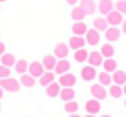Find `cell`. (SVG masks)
<instances>
[{"instance_id":"d6986e66","label":"cell","mask_w":126,"mask_h":117,"mask_svg":"<svg viewBox=\"0 0 126 117\" xmlns=\"http://www.w3.org/2000/svg\"><path fill=\"white\" fill-rule=\"evenodd\" d=\"M57 62L58 61L55 58V57H53V55H46L43 58V60H42V65H43V67L46 70L51 71V70H53L55 67Z\"/></svg>"},{"instance_id":"52a82bcc","label":"cell","mask_w":126,"mask_h":117,"mask_svg":"<svg viewBox=\"0 0 126 117\" xmlns=\"http://www.w3.org/2000/svg\"><path fill=\"white\" fill-rule=\"evenodd\" d=\"M100 39H101L100 33H98V31L95 30V29H90V30H87L86 34H85V41L92 46L98 44Z\"/></svg>"},{"instance_id":"44dd1931","label":"cell","mask_w":126,"mask_h":117,"mask_svg":"<svg viewBox=\"0 0 126 117\" xmlns=\"http://www.w3.org/2000/svg\"><path fill=\"white\" fill-rule=\"evenodd\" d=\"M40 85L41 86H48V85H50L51 83L54 82V73H52V72H44L43 75L40 77Z\"/></svg>"},{"instance_id":"f35d334b","label":"cell","mask_w":126,"mask_h":117,"mask_svg":"<svg viewBox=\"0 0 126 117\" xmlns=\"http://www.w3.org/2000/svg\"><path fill=\"white\" fill-rule=\"evenodd\" d=\"M69 117H81L80 115H78V114H71Z\"/></svg>"},{"instance_id":"5b68a950","label":"cell","mask_w":126,"mask_h":117,"mask_svg":"<svg viewBox=\"0 0 126 117\" xmlns=\"http://www.w3.org/2000/svg\"><path fill=\"white\" fill-rule=\"evenodd\" d=\"M91 94L95 100H105L106 98V91H105L104 86L101 84H93L91 86Z\"/></svg>"},{"instance_id":"836d02e7","label":"cell","mask_w":126,"mask_h":117,"mask_svg":"<svg viewBox=\"0 0 126 117\" xmlns=\"http://www.w3.org/2000/svg\"><path fill=\"white\" fill-rule=\"evenodd\" d=\"M11 74L10 67H7L4 65H0V80L1 78H7L9 77Z\"/></svg>"},{"instance_id":"f546056e","label":"cell","mask_w":126,"mask_h":117,"mask_svg":"<svg viewBox=\"0 0 126 117\" xmlns=\"http://www.w3.org/2000/svg\"><path fill=\"white\" fill-rule=\"evenodd\" d=\"M98 81H100V84L103 86H109L112 83V76L110 75L107 72H101L98 74Z\"/></svg>"},{"instance_id":"83f0119b","label":"cell","mask_w":126,"mask_h":117,"mask_svg":"<svg viewBox=\"0 0 126 117\" xmlns=\"http://www.w3.org/2000/svg\"><path fill=\"white\" fill-rule=\"evenodd\" d=\"M87 58H89V52L85 49H79L74 53V58L79 63H83L85 61H87Z\"/></svg>"},{"instance_id":"3957f363","label":"cell","mask_w":126,"mask_h":117,"mask_svg":"<svg viewBox=\"0 0 126 117\" xmlns=\"http://www.w3.org/2000/svg\"><path fill=\"white\" fill-rule=\"evenodd\" d=\"M76 83V77L72 73L62 74L59 77V84L63 87H73Z\"/></svg>"},{"instance_id":"cb8c5ba5","label":"cell","mask_w":126,"mask_h":117,"mask_svg":"<svg viewBox=\"0 0 126 117\" xmlns=\"http://www.w3.org/2000/svg\"><path fill=\"white\" fill-rule=\"evenodd\" d=\"M93 26L94 29L97 30L98 32L100 31H106V29L109 28V23H107L106 19H104V18H96L93 21Z\"/></svg>"},{"instance_id":"5bb4252c","label":"cell","mask_w":126,"mask_h":117,"mask_svg":"<svg viewBox=\"0 0 126 117\" xmlns=\"http://www.w3.org/2000/svg\"><path fill=\"white\" fill-rule=\"evenodd\" d=\"M80 7L86 15H94L96 11V4L93 0H81Z\"/></svg>"},{"instance_id":"4316f807","label":"cell","mask_w":126,"mask_h":117,"mask_svg":"<svg viewBox=\"0 0 126 117\" xmlns=\"http://www.w3.org/2000/svg\"><path fill=\"white\" fill-rule=\"evenodd\" d=\"M20 83L26 87H33L35 85V78L30 74H22L20 78Z\"/></svg>"},{"instance_id":"484cf974","label":"cell","mask_w":126,"mask_h":117,"mask_svg":"<svg viewBox=\"0 0 126 117\" xmlns=\"http://www.w3.org/2000/svg\"><path fill=\"white\" fill-rule=\"evenodd\" d=\"M85 15H86V13L84 12V10H83L80 6L75 7L71 12V18L74 20V21H82V20L85 18Z\"/></svg>"},{"instance_id":"d4e9b609","label":"cell","mask_w":126,"mask_h":117,"mask_svg":"<svg viewBox=\"0 0 126 117\" xmlns=\"http://www.w3.org/2000/svg\"><path fill=\"white\" fill-rule=\"evenodd\" d=\"M114 53H115V49L110 43L104 44V45H102V48H101V54H102L103 58H111L114 55Z\"/></svg>"},{"instance_id":"4dcf8cb0","label":"cell","mask_w":126,"mask_h":117,"mask_svg":"<svg viewBox=\"0 0 126 117\" xmlns=\"http://www.w3.org/2000/svg\"><path fill=\"white\" fill-rule=\"evenodd\" d=\"M110 94H111V96L114 98H120L121 96L123 95V88L121 87V85L114 84L110 87Z\"/></svg>"},{"instance_id":"7c38bea8","label":"cell","mask_w":126,"mask_h":117,"mask_svg":"<svg viewBox=\"0 0 126 117\" xmlns=\"http://www.w3.org/2000/svg\"><path fill=\"white\" fill-rule=\"evenodd\" d=\"M70 69H71L70 62L66 60H64V58H62V60H60L57 62V65H55V67H54V71L57 74L62 75V74L67 73V72L70 71Z\"/></svg>"},{"instance_id":"30bf717a","label":"cell","mask_w":126,"mask_h":117,"mask_svg":"<svg viewBox=\"0 0 126 117\" xmlns=\"http://www.w3.org/2000/svg\"><path fill=\"white\" fill-rule=\"evenodd\" d=\"M86 41L83 37H79V35H74L69 40V46L73 50H79V49H83V46L85 45Z\"/></svg>"},{"instance_id":"e575fe53","label":"cell","mask_w":126,"mask_h":117,"mask_svg":"<svg viewBox=\"0 0 126 117\" xmlns=\"http://www.w3.org/2000/svg\"><path fill=\"white\" fill-rule=\"evenodd\" d=\"M4 52H6V45H4V43L0 42V55L4 54Z\"/></svg>"},{"instance_id":"2e32d148","label":"cell","mask_w":126,"mask_h":117,"mask_svg":"<svg viewBox=\"0 0 126 117\" xmlns=\"http://www.w3.org/2000/svg\"><path fill=\"white\" fill-rule=\"evenodd\" d=\"M60 92H61V85L57 82H53L51 83L50 85L47 86L46 89V93L49 97H57L58 95H60Z\"/></svg>"},{"instance_id":"8d00e7d4","label":"cell","mask_w":126,"mask_h":117,"mask_svg":"<svg viewBox=\"0 0 126 117\" xmlns=\"http://www.w3.org/2000/svg\"><path fill=\"white\" fill-rule=\"evenodd\" d=\"M79 0H66V2L70 4V6H74V4L78 3Z\"/></svg>"},{"instance_id":"7402d4cb","label":"cell","mask_w":126,"mask_h":117,"mask_svg":"<svg viewBox=\"0 0 126 117\" xmlns=\"http://www.w3.org/2000/svg\"><path fill=\"white\" fill-rule=\"evenodd\" d=\"M103 67H104L105 72L107 73H112V72H115L117 69V62L113 58H106L105 61H103Z\"/></svg>"},{"instance_id":"9a60e30c","label":"cell","mask_w":126,"mask_h":117,"mask_svg":"<svg viewBox=\"0 0 126 117\" xmlns=\"http://www.w3.org/2000/svg\"><path fill=\"white\" fill-rule=\"evenodd\" d=\"M69 54V46L65 43H58L54 48V55L60 60L65 58Z\"/></svg>"},{"instance_id":"ee69618b","label":"cell","mask_w":126,"mask_h":117,"mask_svg":"<svg viewBox=\"0 0 126 117\" xmlns=\"http://www.w3.org/2000/svg\"><path fill=\"white\" fill-rule=\"evenodd\" d=\"M124 104H125V106H126V100H125V103H124Z\"/></svg>"},{"instance_id":"9c48e42d","label":"cell","mask_w":126,"mask_h":117,"mask_svg":"<svg viewBox=\"0 0 126 117\" xmlns=\"http://www.w3.org/2000/svg\"><path fill=\"white\" fill-rule=\"evenodd\" d=\"M87 62H89L90 65L96 67L100 66V65L103 64V57L101 54V52L98 51H93L89 54V58H87Z\"/></svg>"},{"instance_id":"8fae6325","label":"cell","mask_w":126,"mask_h":117,"mask_svg":"<svg viewBox=\"0 0 126 117\" xmlns=\"http://www.w3.org/2000/svg\"><path fill=\"white\" fill-rule=\"evenodd\" d=\"M85 111L89 114L95 115L101 111V104L97 100H90L85 103Z\"/></svg>"},{"instance_id":"b9f144b4","label":"cell","mask_w":126,"mask_h":117,"mask_svg":"<svg viewBox=\"0 0 126 117\" xmlns=\"http://www.w3.org/2000/svg\"><path fill=\"white\" fill-rule=\"evenodd\" d=\"M101 117H112V116L111 115H106V114H105V115H102Z\"/></svg>"},{"instance_id":"d590c367","label":"cell","mask_w":126,"mask_h":117,"mask_svg":"<svg viewBox=\"0 0 126 117\" xmlns=\"http://www.w3.org/2000/svg\"><path fill=\"white\" fill-rule=\"evenodd\" d=\"M122 31L124 32V34H126V19L123 20L122 22Z\"/></svg>"},{"instance_id":"4fadbf2b","label":"cell","mask_w":126,"mask_h":117,"mask_svg":"<svg viewBox=\"0 0 126 117\" xmlns=\"http://www.w3.org/2000/svg\"><path fill=\"white\" fill-rule=\"evenodd\" d=\"M112 10H114V3L112 0H100L98 2V11L102 15H107Z\"/></svg>"},{"instance_id":"ba28073f","label":"cell","mask_w":126,"mask_h":117,"mask_svg":"<svg viewBox=\"0 0 126 117\" xmlns=\"http://www.w3.org/2000/svg\"><path fill=\"white\" fill-rule=\"evenodd\" d=\"M121 37V31L117 29V27H110L105 31V39L110 42H115L120 39Z\"/></svg>"},{"instance_id":"ffe728a7","label":"cell","mask_w":126,"mask_h":117,"mask_svg":"<svg viewBox=\"0 0 126 117\" xmlns=\"http://www.w3.org/2000/svg\"><path fill=\"white\" fill-rule=\"evenodd\" d=\"M112 81H113L116 85H125L126 84V73L124 71L113 72Z\"/></svg>"},{"instance_id":"7a4b0ae2","label":"cell","mask_w":126,"mask_h":117,"mask_svg":"<svg viewBox=\"0 0 126 117\" xmlns=\"http://www.w3.org/2000/svg\"><path fill=\"white\" fill-rule=\"evenodd\" d=\"M28 71L31 76L37 78V77H41V76L43 75L44 67H43V65H42V63L38 62V61H33V62L30 63V65H29Z\"/></svg>"},{"instance_id":"6da1fadb","label":"cell","mask_w":126,"mask_h":117,"mask_svg":"<svg viewBox=\"0 0 126 117\" xmlns=\"http://www.w3.org/2000/svg\"><path fill=\"white\" fill-rule=\"evenodd\" d=\"M0 87L4 91L8 92H18L20 91V83L16 78L12 77H7V78H1L0 80Z\"/></svg>"},{"instance_id":"f1b7e54d","label":"cell","mask_w":126,"mask_h":117,"mask_svg":"<svg viewBox=\"0 0 126 117\" xmlns=\"http://www.w3.org/2000/svg\"><path fill=\"white\" fill-rule=\"evenodd\" d=\"M15 67H16V72L18 74H24L27 71H28V62L26 60H19L16 62L15 64Z\"/></svg>"},{"instance_id":"74e56055","label":"cell","mask_w":126,"mask_h":117,"mask_svg":"<svg viewBox=\"0 0 126 117\" xmlns=\"http://www.w3.org/2000/svg\"><path fill=\"white\" fill-rule=\"evenodd\" d=\"M3 97V89L0 87V98H2Z\"/></svg>"},{"instance_id":"8992f818","label":"cell","mask_w":126,"mask_h":117,"mask_svg":"<svg viewBox=\"0 0 126 117\" xmlns=\"http://www.w3.org/2000/svg\"><path fill=\"white\" fill-rule=\"evenodd\" d=\"M81 77L83 78L86 82H90V81H93L94 78L96 77V70L94 66L92 65H86L82 69L81 71Z\"/></svg>"},{"instance_id":"60d3db41","label":"cell","mask_w":126,"mask_h":117,"mask_svg":"<svg viewBox=\"0 0 126 117\" xmlns=\"http://www.w3.org/2000/svg\"><path fill=\"white\" fill-rule=\"evenodd\" d=\"M123 93L126 95V84H125V86H124V88H123Z\"/></svg>"},{"instance_id":"d6a6232c","label":"cell","mask_w":126,"mask_h":117,"mask_svg":"<svg viewBox=\"0 0 126 117\" xmlns=\"http://www.w3.org/2000/svg\"><path fill=\"white\" fill-rule=\"evenodd\" d=\"M116 10L122 15H126V0H118L115 3Z\"/></svg>"},{"instance_id":"e0dca14e","label":"cell","mask_w":126,"mask_h":117,"mask_svg":"<svg viewBox=\"0 0 126 117\" xmlns=\"http://www.w3.org/2000/svg\"><path fill=\"white\" fill-rule=\"evenodd\" d=\"M72 32L75 35L79 37H83L84 34H86L87 32V27L85 23H83L82 21H76L75 23L72 26Z\"/></svg>"},{"instance_id":"277c9868","label":"cell","mask_w":126,"mask_h":117,"mask_svg":"<svg viewBox=\"0 0 126 117\" xmlns=\"http://www.w3.org/2000/svg\"><path fill=\"white\" fill-rule=\"evenodd\" d=\"M106 21H107V23L111 24L112 27H116L123 22V15L121 12H118L117 10H112L111 12L107 15Z\"/></svg>"},{"instance_id":"1f68e13d","label":"cell","mask_w":126,"mask_h":117,"mask_svg":"<svg viewBox=\"0 0 126 117\" xmlns=\"http://www.w3.org/2000/svg\"><path fill=\"white\" fill-rule=\"evenodd\" d=\"M79 109V104L74 101H70V102H66V104L64 105V111L67 112L70 114H75Z\"/></svg>"},{"instance_id":"ac0fdd59","label":"cell","mask_w":126,"mask_h":117,"mask_svg":"<svg viewBox=\"0 0 126 117\" xmlns=\"http://www.w3.org/2000/svg\"><path fill=\"white\" fill-rule=\"evenodd\" d=\"M75 97V91L72 87H63L60 92V98L64 102H70Z\"/></svg>"},{"instance_id":"7bdbcfd3","label":"cell","mask_w":126,"mask_h":117,"mask_svg":"<svg viewBox=\"0 0 126 117\" xmlns=\"http://www.w3.org/2000/svg\"><path fill=\"white\" fill-rule=\"evenodd\" d=\"M4 1H6V0H0V2H4Z\"/></svg>"},{"instance_id":"603a6c76","label":"cell","mask_w":126,"mask_h":117,"mask_svg":"<svg viewBox=\"0 0 126 117\" xmlns=\"http://www.w3.org/2000/svg\"><path fill=\"white\" fill-rule=\"evenodd\" d=\"M0 62H1L2 65H4V66L11 67L16 64V58H15V55L11 54V53H4V54H2Z\"/></svg>"},{"instance_id":"ab89813d","label":"cell","mask_w":126,"mask_h":117,"mask_svg":"<svg viewBox=\"0 0 126 117\" xmlns=\"http://www.w3.org/2000/svg\"><path fill=\"white\" fill-rule=\"evenodd\" d=\"M84 117H95L94 115H92V114H87L86 116H84Z\"/></svg>"}]
</instances>
